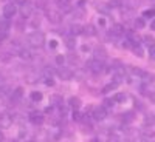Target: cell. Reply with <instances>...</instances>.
Here are the masks:
<instances>
[{
    "instance_id": "1",
    "label": "cell",
    "mask_w": 155,
    "mask_h": 142,
    "mask_svg": "<svg viewBox=\"0 0 155 142\" xmlns=\"http://www.w3.org/2000/svg\"><path fill=\"white\" fill-rule=\"evenodd\" d=\"M28 42H30L33 46H42L44 42H45V36H44V33H41V31H34V33H31V34L28 36Z\"/></svg>"
},
{
    "instance_id": "2",
    "label": "cell",
    "mask_w": 155,
    "mask_h": 142,
    "mask_svg": "<svg viewBox=\"0 0 155 142\" xmlns=\"http://www.w3.org/2000/svg\"><path fill=\"white\" fill-rule=\"evenodd\" d=\"M87 67L90 68V70H92L93 73H101L102 70H104V63H102L99 59H93V60H90L88 63H87Z\"/></svg>"
},
{
    "instance_id": "3",
    "label": "cell",
    "mask_w": 155,
    "mask_h": 142,
    "mask_svg": "<svg viewBox=\"0 0 155 142\" xmlns=\"http://www.w3.org/2000/svg\"><path fill=\"white\" fill-rule=\"evenodd\" d=\"M12 122H14V119H12V116H9L8 113L0 114V127L2 128H9L12 125Z\"/></svg>"
},
{
    "instance_id": "4",
    "label": "cell",
    "mask_w": 155,
    "mask_h": 142,
    "mask_svg": "<svg viewBox=\"0 0 155 142\" xmlns=\"http://www.w3.org/2000/svg\"><path fill=\"white\" fill-rule=\"evenodd\" d=\"M16 12H17V8H16V5L14 3H8V5H5V8H3V16H5V19H11V17H14L16 16Z\"/></svg>"
},
{
    "instance_id": "5",
    "label": "cell",
    "mask_w": 155,
    "mask_h": 142,
    "mask_svg": "<svg viewBox=\"0 0 155 142\" xmlns=\"http://www.w3.org/2000/svg\"><path fill=\"white\" fill-rule=\"evenodd\" d=\"M47 19H48L51 23L58 25V23H61V20H62V16H61V12H58V11H53V9H50V11L47 12Z\"/></svg>"
},
{
    "instance_id": "6",
    "label": "cell",
    "mask_w": 155,
    "mask_h": 142,
    "mask_svg": "<svg viewBox=\"0 0 155 142\" xmlns=\"http://www.w3.org/2000/svg\"><path fill=\"white\" fill-rule=\"evenodd\" d=\"M31 12H33V5H31L30 2L20 6V16H22L23 19H27V17H30V16H31Z\"/></svg>"
},
{
    "instance_id": "7",
    "label": "cell",
    "mask_w": 155,
    "mask_h": 142,
    "mask_svg": "<svg viewBox=\"0 0 155 142\" xmlns=\"http://www.w3.org/2000/svg\"><path fill=\"white\" fill-rule=\"evenodd\" d=\"M30 121L34 124V125H41L44 122V114L42 113H39V111H33L30 114Z\"/></svg>"
},
{
    "instance_id": "8",
    "label": "cell",
    "mask_w": 155,
    "mask_h": 142,
    "mask_svg": "<svg viewBox=\"0 0 155 142\" xmlns=\"http://www.w3.org/2000/svg\"><path fill=\"white\" fill-rule=\"evenodd\" d=\"M106 116H107V113H106L104 107H96V108L93 110V118H95L96 121H102Z\"/></svg>"
},
{
    "instance_id": "9",
    "label": "cell",
    "mask_w": 155,
    "mask_h": 142,
    "mask_svg": "<svg viewBox=\"0 0 155 142\" xmlns=\"http://www.w3.org/2000/svg\"><path fill=\"white\" fill-rule=\"evenodd\" d=\"M112 34H113L115 37L123 36V34H124V27H123V25H120V23L113 25V28H112Z\"/></svg>"
},
{
    "instance_id": "10",
    "label": "cell",
    "mask_w": 155,
    "mask_h": 142,
    "mask_svg": "<svg viewBox=\"0 0 155 142\" xmlns=\"http://www.w3.org/2000/svg\"><path fill=\"white\" fill-rule=\"evenodd\" d=\"M58 74L62 77V79H71V77H73V73L70 71V70H67V68H61L59 71H58Z\"/></svg>"
},
{
    "instance_id": "11",
    "label": "cell",
    "mask_w": 155,
    "mask_h": 142,
    "mask_svg": "<svg viewBox=\"0 0 155 142\" xmlns=\"http://www.w3.org/2000/svg\"><path fill=\"white\" fill-rule=\"evenodd\" d=\"M143 122H144V125H146V127H152V125L155 124V116H153L152 113L146 114V116H144V121H143Z\"/></svg>"
},
{
    "instance_id": "12",
    "label": "cell",
    "mask_w": 155,
    "mask_h": 142,
    "mask_svg": "<svg viewBox=\"0 0 155 142\" xmlns=\"http://www.w3.org/2000/svg\"><path fill=\"white\" fill-rule=\"evenodd\" d=\"M68 104H70L71 108L78 110V108L81 107V99H79V97H70V99H68Z\"/></svg>"
},
{
    "instance_id": "13",
    "label": "cell",
    "mask_w": 155,
    "mask_h": 142,
    "mask_svg": "<svg viewBox=\"0 0 155 142\" xmlns=\"http://www.w3.org/2000/svg\"><path fill=\"white\" fill-rule=\"evenodd\" d=\"M9 28H11V22H9L8 19H5V20L0 22V31H2V33H6Z\"/></svg>"
},
{
    "instance_id": "14",
    "label": "cell",
    "mask_w": 155,
    "mask_h": 142,
    "mask_svg": "<svg viewBox=\"0 0 155 142\" xmlns=\"http://www.w3.org/2000/svg\"><path fill=\"white\" fill-rule=\"evenodd\" d=\"M73 36H79L84 33V27H81V25H73L71 27V31H70Z\"/></svg>"
},
{
    "instance_id": "15",
    "label": "cell",
    "mask_w": 155,
    "mask_h": 142,
    "mask_svg": "<svg viewBox=\"0 0 155 142\" xmlns=\"http://www.w3.org/2000/svg\"><path fill=\"white\" fill-rule=\"evenodd\" d=\"M143 40H144L146 46H149V48H153V45H155V39H153L152 36H144V37H143Z\"/></svg>"
},
{
    "instance_id": "16",
    "label": "cell",
    "mask_w": 155,
    "mask_h": 142,
    "mask_svg": "<svg viewBox=\"0 0 155 142\" xmlns=\"http://www.w3.org/2000/svg\"><path fill=\"white\" fill-rule=\"evenodd\" d=\"M84 34H87V36H95V34H96V30H95L93 25H87V27H84Z\"/></svg>"
},
{
    "instance_id": "17",
    "label": "cell",
    "mask_w": 155,
    "mask_h": 142,
    "mask_svg": "<svg viewBox=\"0 0 155 142\" xmlns=\"http://www.w3.org/2000/svg\"><path fill=\"white\" fill-rule=\"evenodd\" d=\"M135 27H137L138 30H143V28L146 27L144 19H143V17H137V19H135Z\"/></svg>"
},
{
    "instance_id": "18",
    "label": "cell",
    "mask_w": 155,
    "mask_h": 142,
    "mask_svg": "<svg viewBox=\"0 0 155 142\" xmlns=\"http://www.w3.org/2000/svg\"><path fill=\"white\" fill-rule=\"evenodd\" d=\"M51 104L53 105H58V107H62V97L54 94V96H51Z\"/></svg>"
},
{
    "instance_id": "19",
    "label": "cell",
    "mask_w": 155,
    "mask_h": 142,
    "mask_svg": "<svg viewBox=\"0 0 155 142\" xmlns=\"http://www.w3.org/2000/svg\"><path fill=\"white\" fill-rule=\"evenodd\" d=\"M42 97H44V96H42L41 91H33V93H31V100H33V102H41Z\"/></svg>"
},
{
    "instance_id": "20",
    "label": "cell",
    "mask_w": 155,
    "mask_h": 142,
    "mask_svg": "<svg viewBox=\"0 0 155 142\" xmlns=\"http://www.w3.org/2000/svg\"><path fill=\"white\" fill-rule=\"evenodd\" d=\"M22 94H23V88L22 87H19V88H16L14 91H12V99H20L22 97Z\"/></svg>"
},
{
    "instance_id": "21",
    "label": "cell",
    "mask_w": 155,
    "mask_h": 142,
    "mask_svg": "<svg viewBox=\"0 0 155 142\" xmlns=\"http://www.w3.org/2000/svg\"><path fill=\"white\" fill-rule=\"evenodd\" d=\"M20 57H22V59H27V60H30V59L33 57V54L30 53L28 49H20Z\"/></svg>"
},
{
    "instance_id": "22",
    "label": "cell",
    "mask_w": 155,
    "mask_h": 142,
    "mask_svg": "<svg viewBox=\"0 0 155 142\" xmlns=\"http://www.w3.org/2000/svg\"><path fill=\"white\" fill-rule=\"evenodd\" d=\"M134 53H135V56H138V57H143V56H144V51H143V48H141L140 45H138V46H134Z\"/></svg>"
},
{
    "instance_id": "23",
    "label": "cell",
    "mask_w": 155,
    "mask_h": 142,
    "mask_svg": "<svg viewBox=\"0 0 155 142\" xmlns=\"http://www.w3.org/2000/svg\"><path fill=\"white\" fill-rule=\"evenodd\" d=\"M155 16V9H146L143 12V19H149V17H153Z\"/></svg>"
},
{
    "instance_id": "24",
    "label": "cell",
    "mask_w": 155,
    "mask_h": 142,
    "mask_svg": "<svg viewBox=\"0 0 155 142\" xmlns=\"http://www.w3.org/2000/svg\"><path fill=\"white\" fill-rule=\"evenodd\" d=\"M71 118H73V121H76V122H79V121H82V114L79 113V111H73V114H71Z\"/></svg>"
},
{
    "instance_id": "25",
    "label": "cell",
    "mask_w": 155,
    "mask_h": 142,
    "mask_svg": "<svg viewBox=\"0 0 155 142\" xmlns=\"http://www.w3.org/2000/svg\"><path fill=\"white\" fill-rule=\"evenodd\" d=\"M64 62H65V57H64L62 54H58V56H56V65H58V67H62Z\"/></svg>"
},
{
    "instance_id": "26",
    "label": "cell",
    "mask_w": 155,
    "mask_h": 142,
    "mask_svg": "<svg viewBox=\"0 0 155 142\" xmlns=\"http://www.w3.org/2000/svg\"><path fill=\"white\" fill-rule=\"evenodd\" d=\"M141 77H143V80L147 84V82H152L153 80V74H150V73H144L143 76H141Z\"/></svg>"
},
{
    "instance_id": "27",
    "label": "cell",
    "mask_w": 155,
    "mask_h": 142,
    "mask_svg": "<svg viewBox=\"0 0 155 142\" xmlns=\"http://www.w3.org/2000/svg\"><path fill=\"white\" fill-rule=\"evenodd\" d=\"M95 56H96V59L104 57V56H106V51L102 49V48H96V49H95Z\"/></svg>"
},
{
    "instance_id": "28",
    "label": "cell",
    "mask_w": 155,
    "mask_h": 142,
    "mask_svg": "<svg viewBox=\"0 0 155 142\" xmlns=\"http://www.w3.org/2000/svg\"><path fill=\"white\" fill-rule=\"evenodd\" d=\"M65 45H67L68 48H74V45H76V42H74V39H73V37H68L67 40H65Z\"/></svg>"
},
{
    "instance_id": "29",
    "label": "cell",
    "mask_w": 155,
    "mask_h": 142,
    "mask_svg": "<svg viewBox=\"0 0 155 142\" xmlns=\"http://www.w3.org/2000/svg\"><path fill=\"white\" fill-rule=\"evenodd\" d=\"M124 99H126V94H123V93L115 94V97H113V100H115V102H123Z\"/></svg>"
},
{
    "instance_id": "30",
    "label": "cell",
    "mask_w": 155,
    "mask_h": 142,
    "mask_svg": "<svg viewBox=\"0 0 155 142\" xmlns=\"http://www.w3.org/2000/svg\"><path fill=\"white\" fill-rule=\"evenodd\" d=\"M124 121H126V122H132V121H134V113H132V111L126 113V114H124Z\"/></svg>"
},
{
    "instance_id": "31",
    "label": "cell",
    "mask_w": 155,
    "mask_h": 142,
    "mask_svg": "<svg viewBox=\"0 0 155 142\" xmlns=\"http://www.w3.org/2000/svg\"><path fill=\"white\" fill-rule=\"evenodd\" d=\"M115 88H116V84H113V82H112V84H109L107 87H104V90H102V93H109L110 90H115Z\"/></svg>"
},
{
    "instance_id": "32",
    "label": "cell",
    "mask_w": 155,
    "mask_h": 142,
    "mask_svg": "<svg viewBox=\"0 0 155 142\" xmlns=\"http://www.w3.org/2000/svg\"><path fill=\"white\" fill-rule=\"evenodd\" d=\"M51 76H53V71H51L50 68H45L44 70V77L45 79H51Z\"/></svg>"
},
{
    "instance_id": "33",
    "label": "cell",
    "mask_w": 155,
    "mask_h": 142,
    "mask_svg": "<svg viewBox=\"0 0 155 142\" xmlns=\"http://www.w3.org/2000/svg\"><path fill=\"white\" fill-rule=\"evenodd\" d=\"M56 3L59 6H65V5H70V0H56Z\"/></svg>"
},
{
    "instance_id": "34",
    "label": "cell",
    "mask_w": 155,
    "mask_h": 142,
    "mask_svg": "<svg viewBox=\"0 0 155 142\" xmlns=\"http://www.w3.org/2000/svg\"><path fill=\"white\" fill-rule=\"evenodd\" d=\"M109 6H110V8H118V6H120V2H118V0H110Z\"/></svg>"
},
{
    "instance_id": "35",
    "label": "cell",
    "mask_w": 155,
    "mask_h": 142,
    "mask_svg": "<svg viewBox=\"0 0 155 142\" xmlns=\"http://www.w3.org/2000/svg\"><path fill=\"white\" fill-rule=\"evenodd\" d=\"M132 74H135V76H143L144 73L141 71L140 68H132Z\"/></svg>"
},
{
    "instance_id": "36",
    "label": "cell",
    "mask_w": 155,
    "mask_h": 142,
    "mask_svg": "<svg viewBox=\"0 0 155 142\" xmlns=\"http://www.w3.org/2000/svg\"><path fill=\"white\" fill-rule=\"evenodd\" d=\"M68 60H70V63H78V62H79V57H78V56H70Z\"/></svg>"
},
{
    "instance_id": "37",
    "label": "cell",
    "mask_w": 155,
    "mask_h": 142,
    "mask_svg": "<svg viewBox=\"0 0 155 142\" xmlns=\"http://www.w3.org/2000/svg\"><path fill=\"white\" fill-rule=\"evenodd\" d=\"M62 12H70L71 11V5H65V6H61Z\"/></svg>"
},
{
    "instance_id": "38",
    "label": "cell",
    "mask_w": 155,
    "mask_h": 142,
    "mask_svg": "<svg viewBox=\"0 0 155 142\" xmlns=\"http://www.w3.org/2000/svg\"><path fill=\"white\" fill-rule=\"evenodd\" d=\"M58 46V40H50V48L51 49H54Z\"/></svg>"
},
{
    "instance_id": "39",
    "label": "cell",
    "mask_w": 155,
    "mask_h": 142,
    "mask_svg": "<svg viewBox=\"0 0 155 142\" xmlns=\"http://www.w3.org/2000/svg\"><path fill=\"white\" fill-rule=\"evenodd\" d=\"M149 100L155 104V91H150V93H149Z\"/></svg>"
},
{
    "instance_id": "40",
    "label": "cell",
    "mask_w": 155,
    "mask_h": 142,
    "mask_svg": "<svg viewBox=\"0 0 155 142\" xmlns=\"http://www.w3.org/2000/svg\"><path fill=\"white\" fill-rule=\"evenodd\" d=\"M39 23H41V20H39V17H37V19H34V20L31 22V25H33L34 28H36V27H39Z\"/></svg>"
},
{
    "instance_id": "41",
    "label": "cell",
    "mask_w": 155,
    "mask_h": 142,
    "mask_svg": "<svg viewBox=\"0 0 155 142\" xmlns=\"http://www.w3.org/2000/svg\"><path fill=\"white\" fill-rule=\"evenodd\" d=\"M104 105H106V107H112V105H113V100L106 99V100H104Z\"/></svg>"
},
{
    "instance_id": "42",
    "label": "cell",
    "mask_w": 155,
    "mask_h": 142,
    "mask_svg": "<svg viewBox=\"0 0 155 142\" xmlns=\"http://www.w3.org/2000/svg\"><path fill=\"white\" fill-rule=\"evenodd\" d=\"M45 84H47L48 87H53V85H54V80H53V79H45Z\"/></svg>"
},
{
    "instance_id": "43",
    "label": "cell",
    "mask_w": 155,
    "mask_h": 142,
    "mask_svg": "<svg viewBox=\"0 0 155 142\" xmlns=\"http://www.w3.org/2000/svg\"><path fill=\"white\" fill-rule=\"evenodd\" d=\"M98 23H99V27H106V20L102 19V17H99V20H98Z\"/></svg>"
},
{
    "instance_id": "44",
    "label": "cell",
    "mask_w": 155,
    "mask_h": 142,
    "mask_svg": "<svg viewBox=\"0 0 155 142\" xmlns=\"http://www.w3.org/2000/svg\"><path fill=\"white\" fill-rule=\"evenodd\" d=\"M14 2H16V3H19V5L22 6V5H25V3H28V0H14Z\"/></svg>"
},
{
    "instance_id": "45",
    "label": "cell",
    "mask_w": 155,
    "mask_h": 142,
    "mask_svg": "<svg viewBox=\"0 0 155 142\" xmlns=\"http://www.w3.org/2000/svg\"><path fill=\"white\" fill-rule=\"evenodd\" d=\"M25 134H27V131H25L23 128H20V131H19V137H23Z\"/></svg>"
},
{
    "instance_id": "46",
    "label": "cell",
    "mask_w": 155,
    "mask_h": 142,
    "mask_svg": "<svg viewBox=\"0 0 155 142\" xmlns=\"http://www.w3.org/2000/svg\"><path fill=\"white\" fill-rule=\"evenodd\" d=\"M150 56L152 59H155V48H150Z\"/></svg>"
},
{
    "instance_id": "47",
    "label": "cell",
    "mask_w": 155,
    "mask_h": 142,
    "mask_svg": "<svg viewBox=\"0 0 155 142\" xmlns=\"http://www.w3.org/2000/svg\"><path fill=\"white\" fill-rule=\"evenodd\" d=\"M150 30H153L155 31V19L152 20V23H150Z\"/></svg>"
},
{
    "instance_id": "48",
    "label": "cell",
    "mask_w": 155,
    "mask_h": 142,
    "mask_svg": "<svg viewBox=\"0 0 155 142\" xmlns=\"http://www.w3.org/2000/svg\"><path fill=\"white\" fill-rule=\"evenodd\" d=\"M51 111H53V108H51V107H47L45 108V113H51Z\"/></svg>"
},
{
    "instance_id": "49",
    "label": "cell",
    "mask_w": 155,
    "mask_h": 142,
    "mask_svg": "<svg viewBox=\"0 0 155 142\" xmlns=\"http://www.w3.org/2000/svg\"><path fill=\"white\" fill-rule=\"evenodd\" d=\"M3 140H5V136H3L2 131H0V142H3Z\"/></svg>"
},
{
    "instance_id": "50",
    "label": "cell",
    "mask_w": 155,
    "mask_h": 142,
    "mask_svg": "<svg viewBox=\"0 0 155 142\" xmlns=\"http://www.w3.org/2000/svg\"><path fill=\"white\" fill-rule=\"evenodd\" d=\"M88 49H90V48H88L87 45H84V46H82V51H84V53H85V51H88Z\"/></svg>"
},
{
    "instance_id": "51",
    "label": "cell",
    "mask_w": 155,
    "mask_h": 142,
    "mask_svg": "<svg viewBox=\"0 0 155 142\" xmlns=\"http://www.w3.org/2000/svg\"><path fill=\"white\" fill-rule=\"evenodd\" d=\"M90 142H98V139H96V137H93V139H92V140H90Z\"/></svg>"
}]
</instances>
